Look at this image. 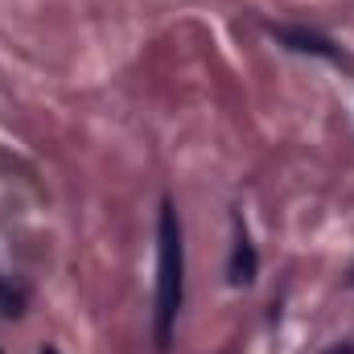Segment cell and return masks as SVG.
Wrapping results in <instances>:
<instances>
[{"label":"cell","instance_id":"obj_1","mask_svg":"<svg viewBox=\"0 0 354 354\" xmlns=\"http://www.w3.org/2000/svg\"><path fill=\"white\" fill-rule=\"evenodd\" d=\"M181 305V227H177L174 206L161 210V276H157V338L169 346L174 338V317Z\"/></svg>","mask_w":354,"mask_h":354},{"label":"cell","instance_id":"obj_2","mask_svg":"<svg viewBox=\"0 0 354 354\" xmlns=\"http://www.w3.org/2000/svg\"><path fill=\"white\" fill-rule=\"evenodd\" d=\"M280 37H284V41H292V50H313V54H330V58H338V54L330 50V41H322V37H313V33H301V29H280Z\"/></svg>","mask_w":354,"mask_h":354},{"label":"cell","instance_id":"obj_3","mask_svg":"<svg viewBox=\"0 0 354 354\" xmlns=\"http://www.w3.org/2000/svg\"><path fill=\"white\" fill-rule=\"evenodd\" d=\"M252 268H256V260H252V248H248V239H239V248H235V268H231V280H235V284H248V280H252Z\"/></svg>","mask_w":354,"mask_h":354},{"label":"cell","instance_id":"obj_4","mask_svg":"<svg viewBox=\"0 0 354 354\" xmlns=\"http://www.w3.org/2000/svg\"><path fill=\"white\" fill-rule=\"evenodd\" d=\"M46 354H54V351H46Z\"/></svg>","mask_w":354,"mask_h":354}]
</instances>
